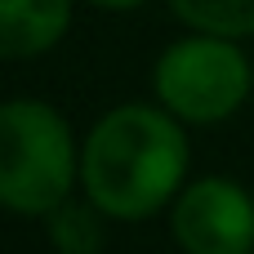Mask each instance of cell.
Returning <instances> with one entry per match:
<instances>
[{
	"label": "cell",
	"mask_w": 254,
	"mask_h": 254,
	"mask_svg": "<svg viewBox=\"0 0 254 254\" xmlns=\"http://www.w3.org/2000/svg\"><path fill=\"white\" fill-rule=\"evenodd\" d=\"M188 174V134L170 107L121 103L94 121L80 143L85 196L121 223H138L179 196Z\"/></svg>",
	"instance_id": "6da1fadb"
},
{
	"label": "cell",
	"mask_w": 254,
	"mask_h": 254,
	"mask_svg": "<svg viewBox=\"0 0 254 254\" xmlns=\"http://www.w3.org/2000/svg\"><path fill=\"white\" fill-rule=\"evenodd\" d=\"M80 179L67 121L40 98H9L0 112V201L13 214L49 219Z\"/></svg>",
	"instance_id": "7a4b0ae2"
},
{
	"label": "cell",
	"mask_w": 254,
	"mask_h": 254,
	"mask_svg": "<svg viewBox=\"0 0 254 254\" xmlns=\"http://www.w3.org/2000/svg\"><path fill=\"white\" fill-rule=\"evenodd\" d=\"M152 85L183 125H219L250 98V58L232 36L192 31L156 58Z\"/></svg>",
	"instance_id": "3957f363"
},
{
	"label": "cell",
	"mask_w": 254,
	"mask_h": 254,
	"mask_svg": "<svg viewBox=\"0 0 254 254\" xmlns=\"http://www.w3.org/2000/svg\"><path fill=\"white\" fill-rule=\"evenodd\" d=\"M170 232L192 254H246L254 246V196L232 179H196L174 196Z\"/></svg>",
	"instance_id": "277c9868"
},
{
	"label": "cell",
	"mask_w": 254,
	"mask_h": 254,
	"mask_svg": "<svg viewBox=\"0 0 254 254\" xmlns=\"http://www.w3.org/2000/svg\"><path fill=\"white\" fill-rule=\"evenodd\" d=\"M71 27V0H0V54L9 63L49 54Z\"/></svg>",
	"instance_id": "5b68a950"
},
{
	"label": "cell",
	"mask_w": 254,
	"mask_h": 254,
	"mask_svg": "<svg viewBox=\"0 0 254 254\" xmlns=\"http://www.w3.org/2000/svg\"><path fill=\"white\" fill-rule=\"evenodd\" d=\"M170 9L192 31H214L232 40L254 36V0H170Z\"/></svg>",
	"instance_id": "8992f818"
},
{
	"label": "cell",
	"mask_w": 254,
	"mask_h": 254,
	"mask_svg": "<svg viewBox=\"0 0 254 254\" xmlns=\"http://www.w3.org/2000/svg\"><path fill=\"white\" fill-rule=\"evenodd\" d=\"M103 210L85 196V205L80 201H63L54 214H49V241L58 246L63 254H94L103 246Z\"/></svg>",
	"instance_id": "52a82bcc"
},
{
	"label": "cell",
	"mask_w": 254,
	"mask_h": 254,
	"mask_svg": "<svg viewBox=\"0 0 254 254\" xmlns=\"http://www.w3.org/2000/svg\"><path fill=\"white\" fill-rule=\"evenodd\" d=\"M89 4H98V9H107V13H129V9H138V4H147V0H89Z\"/></svg>",
	"instance_id": "ba28073f"
}]
</instances>
